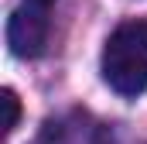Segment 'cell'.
<instances>
[{
	"label": "cell",
	"instance_id": "6da1fadb",
	"mask_svg": "<svg viewBox=\"0 0 147 144\" xmlns=\"http://www.w3.org/2000/svg\"><path fill=\"white\" fill-rule=\"evenodd\" d=\"M103 79L120 96L147 89V21H123L103 48Z\"/></svg>",
	"mask_w": 147,
	"mask_h": 144
},
{
	"label": "cell",
	"instance_id": "7a4b0ae2",
	"mask_svg": "<svg viewBox=\"0 0 147 144\" xmlns=\"http://www.w3.org/2000/svg\"><path fill=\"white\" fill-rule=\"evenodd\" d=\"M48 7L45 3H21L10 17H7V45L17 58H38L48 45Z\"/></svg>",
	"mask_w": 147,
	"mask_h": 144
},
{
	"label": "cell",
	"instance_id": "3957f363",
	"mask_svg": "<svg viewBox=\"0 0 147 144\" xmlns=\"http://www.w3.org/2000/svg\"><path fill=\"white\" fill-rule=\"evenodd\" d=\"M0 103H3V134H10L17 127V120H21V100H17L14 89H3L0 93Z\"/></svg>",
	"mask_w": 147,
	"mask_h": 144
},
{
	"label": "cell",
	"instance_id": "277c9868",
	"mask_svg": "<svg viewBox=\"0 0 147 144\" xmlns=\"http://www.w3.org/2000/svg\"><path fill=\"white\" fill-rule=\"evenodd\" d=\"M31 3H45V7H51V3H55V0H31Z\"/></svg>",
	"mask_w": 147,
	"mask_h": 144
}]
</instances>
